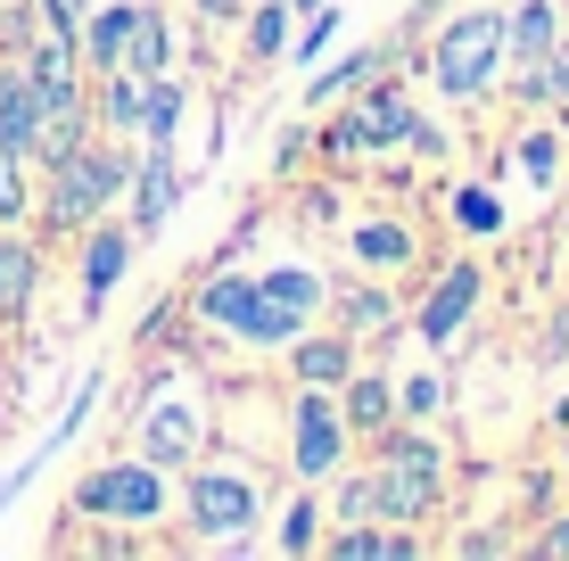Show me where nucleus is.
<instances>
[{
  "mask_svg": "<svg viewBox=\"0 0 569 561\" xmlns=\"http://www.w3.org/2000/svg\"><path fill=\"white\" fill-rule=\"evenodd\" d=\"M272 520V471L257 454H231L223 438L182 471V504H173V529L199 553H257Z\"/></svg>",
  "mask_w": 569,
  "mask_h": 561,
  "instance_id": "nucleus-1",
  "label": "nucleus"
},
{
  "mask_svg": "<svg viewBox=\"0 0 569 561\" xmlns=\"http://www.w3.org/2000/svg\"><path fill=\"white\" fill-rule=\"evenodd\" d=\"M214 438H223V397L207 389L199 363H157V372L132 389V413H124V447L166 462V471H190Z\"/></svg>",
  "mask_w": 569,
  "mask_h": 561,
  "instance_id": "nucleus-2",
  "label": "nucleus"
},
{
  "mask_svg": "<svg viewBox=\"0 0 569 561\" xmlns=\"http://www.w3.org/2000/svg\"><path fill=\"white\" fill-rule=\"evenodd\" d=\"M124 182H132V149L116 141V132H83V141L58 149L42 166V182H33V231H42V240L91 231L100 216L124 207Z\"/></svg>",
  "mask_w": 569,
  "mask_h": 561,
  "instance_id": "nucleus-3",
  "label": "nucleus"
},
{
  "mask_svg": "<svg viewBox=\"0 0 569 561\" xmlns=\"http://www.w3.org/2000/svg\"><path fill=\"white\" fill-rule=\"evenodd\" d=\"M173 504H182V471H166V462L116 447V454H100L83 479H74L67 520H91V529H108V537H124V545H132V537H166L173 529Z\"/></svg>",
  "mask_w": 569,
  "mask_h": 561,
  "instance_id": "nucleus-4",
  "label": "nucleus"
},
{
  "mask_svg": "<svg viewBox=\"0 0 569 561\" xmlns=\"http://www.w3.org/2000/svg\"><path fill=\"white\" fill-rule=\"evenodd\" d=\"M190 331L231 347V355H281V347L306 331V314L272 305L264 281L240 273V264H207V273L190 281Z\"/></svg>",
  "mask_w": 569,
  "mask_h": 561,
  "instance_id": "nucleus-5",
  "label": "nucleus"
},
{
  "mask_svg": "<svg viewBox=\"0 0 569 561\" xmlns=\"http://www.w3.org/2000/svg\"><path fill=\"white\" fill-rule=\"evenodd\" d=\"M413 74L446 108H479L503 83V9H455L446 26H429Z\"/></svg>",
  "mask_w": 569,
  "mask_h": 561,
  "instance_id": "nucleus-6",
  "label": "nucleus"
},
{
  "mask_svg": "<svg viewBox=\"0 0 569 561\" xmlns=\"http://www.w3.org/2000/svg\"><path fill=\"white\" fill-rule=\"evenodd\" d=\"M371 471H380V488H388V520H405V529L438 520L446 495H455V454H446L438 421H397V430H380L371 438Z\"/></svg>",
  "mask_w": 569,
  "mask_h": 561,
  "instance_id": "nucleus-7",
  "label": "nucleus"
},
{
  "mask_svg": "<svg viewBox=\"0 0 569 561\" xmlns=\"http://www.w3.org/2000/svg\"><path fill=\"white\" fill-rule=\"evenodd\" d=\"M363 438L347 430V413H339V389H289L281 397V471L289 479H306V488H330V479L356 462Z\"/></svg>",
  "mask_w": 569,
  "mask_h": 561,
  "instance_id": "nucleus-8",
  "label": "nucleus"
},
{
  "mask_svg": "<svg viewBox=\"0 0 569 561\" xmlns=\"http://www.w3.org/2000/svg\"><path fill=\"white\" fill-rule=\"evenodd\" d=\"M413 132H421V100L397 83V67L380 83H363L347 100L339 124H322V158H413Z\"/></svg>",
  "mask_w": 569,
  "mask_h": 561,
  "instance_id": "nucleus-9",
  "label": "nucleus"
},
{
  "mask_svg": "<svg viewBox=\"0 0 569 561\" xmlns=\"http://www.w3.org/2000/svg\"><path fill=\"white\" fill-rule=\"evenodd\" d=\"M561 33H569L561 0H512L503 9V83L496 91H512V108H545V67H553Z\"/></svg>",
  "mask_w": 569,
  "mask_h": 561,
  "instance_id": "nucleus-10",
  "label": "nucleus"
},
{
  "mask_svg": "<svg viewBox=\"0 0 569 561\" xmlns=\"http://www.w3.org/2000/svg\"><path fill=\"white\" fill-rule=\"evenodd\" d=\"M479 298H487V264L479 257H446V273H429L421 305L405 314V331L421 339V355H455L479 322Z\"/></svg>",
  "mask_w": 569,
  "mask_h": 561,
  "instance_id": "nucleus-11",
  "label": "nucleus"
},
{
  "mask_svg": "<svg viewBox=\"0 0 569 561\" xmlns=\"http://www.w3.org/2000/svg\"><path fill=\"white\" fill-rule=\"evenodd\" d=\"M141 248H149V240L124 223V207H116V216H100L91 231H74V289H83V322L108 314V298L124 289L132 264H141Z\"/></svg>",
  "mask_w": 569,
  "mask_h": 561,
  "instance_id": "nucleus-12",
  "label": "nucleus"
},
{
  "mask_svg": "<svg viewBox=\"0 0 569 561\" xmlns=\"http://www.w3.org/2000/svg\"><path fill=\"white\" fill-rule=\"evenodd\" d=\"M503 199L512 190H528L537 207H553L569 190V132L561 124H512V141H503Z\"/></svg>",
  "mask_w": 569,
  "mask_h": 561,
  "instance_id": "nucleus-13",
  "label": "nucleus"
},
{
  "mask_svg": "<svg viewBox=\"0 0 569 561\" xmlns=\"http://www.w3.org/2000/svg\"><path fill=\"white\" fill-rule=\"evenodd\" d=\"M339 257L356 264V273L397 281V273H413V264H421V223L397 216V207H363V216L339 231Z\"/></svg>",
  "mask_w": 569,
  "mask_h": 561,
  "instance_id": "nucleus-14",
  "label": "nucleus"
},
{
  "mask_svg": "<svg viewBox=\"0 0 569 561\" xmlns=\"http://www.w3.org/2000/svg\"><path fill=\"white\" fill-rule=\"evenodd\" d=\"M173 207H182V149L173 141H141V158H132V182H124V223L157 240V231L173 223Z\"/></svg>",
  "mask_w": 569,
  "mask_h": 561,
  "instance_id": "nucleus-15",
  "label": "nucleus"
},
{
  "mask_svg": "<svg viewBox=\"0 0 569 561\" xmlns=\"http://www.w3.org/2000/svg\"><path fill=\"white\" fill-rule=\"evenodd\" d=\"M322 314L339 322V331L356 339V347H363V339H380V347H388V339L405 331V305H397V289H388L380 273H356V281H330V305H322Z\"/></svg>",
  "mask_w": 569,
  "mask_h": 561,
  "instance_id": "nucleus-16",
  "label": "nucleus"
},
{
  "mask_svg": "<svg viewBox=\"0 0 569 561\" xmlns=\"http://www.w3.org/2000/svg\"><path fill=\"white\" fill-rule=\"evenodd\" d=\"M281 363H289V389H347V372L363 363V347L347 339L339 322H306V331L281 347Z\"/></svg>",
  "mask_w": 569,
  "mask_h": 561,
  "instance_id": "nucleus-17",
  "label": "nucleus"
},
{
  "mask_svg": "<svg viewBox=\"0 0 569 561\" xmlns=\"http://www.w3.org/2000/svg\"><path fill=\"white\" fill-rule=\"evenodd\" d=\"M397 50H405V42H363V50L330 58V67H306V116H330V108H347L363 83H380V74L397 67Z\"/></svg>",
  "mask_w": 569,
  "mask_h": 561,
  "instance_id": "nucleus-18",
  "label": "nucleus"
},
{
  "mask_svg": "<svg viewBox=\"0 0 569 561\" xmlns=\"http://www.w3.org/2000/svg\"><path fill=\"white\" fill-rule=\"evenodd\" d=\"M42 231L26 223H0V331H17V322L33 314V289H42Z\"/></svg>",
  "mask_w": 569,
  "mask_h": 561,
  "instance_id": "nucleus-19",
  "label": "nucleus"
},
{
  "mask_svg": "<svg viewBox=\"0 0 569 561\" xmlns=\"http://www.w3.org/2000/svg\"><path fill=\"white\" fill-rule=\"evenodd\" d=\"M322 537H330V504H322V488L289 479V495L272 504V529H264V545L281 553V561H313V553H322Z\"/></svg>",
  "mask_w": 569,
  "mask_h": 561,
  "instance_id": "nucleus-20",
  "label": "nucleus"
},
{
  "mask_svg": "<svg viewBox=\"0 0 569 561\" xmlns=\"http://www.w3.org/2000/svg\"><path fill=\"white\" fill-rule=\"evenodd\" d=\"M512 223H520V207L503 199V182H487V173L446 182V231H462V240H503Z\"/></svg>",
  "mask_w": 569,
  "mask_h": 561,
  "instance_id": "nucleus-21",
  "label": "nucleus"
},
{
  "mask_svg": "<svg viewBox=\"0 0 569 561\" xmlns=\"http://www.w3.org/2000/svg\"><path fill=\"white\" fill-rule=\"evenodd\" d=\"M339 413H347V430L363 438H380V430H397V372H388V363H356V372H347V389H339Z\"/></svg>",
  "mask_w": 569,
  "mask_h": 561,
  "instance_id": "nucleus-22",
  "label": "nucleus"
},
{
  "mask_svg": "<svg viewBox=\"0 0 569 561\" xmlns=\"http://www.w3.org/2000/svg\"><path fill=\"white\" fill-rule=\"evenodd\" d=\"M132 42V0H91L83 26H74V50H83V74H116Z\"/></svg>",
  "mask_w": 569,
  "mask_h": 561,
  "instance_id": "nucleus-23",
  "label": "nucleus"
},
{
  "mask_svg": "<svg viewBox=\"0 0 569 561\" xmlns=\"http://www.w3.org/2000/svg\"><path fill=\"white\" fill-rule=\"evenodd\" d=\"M289 33H298L289 0H248V9H240V58H248V74L281 67V58H289Z\"/></svg>",
  "mask_w": 569,
  "mask_h": 561,
  "instance_id": "nucleus-24",
  "label": "nucleus"
},
{
  "mask_svg": "<svg viewBox=\"0 0 569 561\" xmlns=\"http://www.w3.org/2000/svg\"><path fill=\"white\" fill-rule=\"evenodd\" d=\"M182 67V50H173V17L157 9V0H132V42H124V74H173Z\"/></svg>",
  "mask_w": 569,
  "mask_h": 561,
  "instance_id": "nucleus-25",
  "label": "nucleus"
},
{
  "mask_svg": "<svg viewBox=\"0 0 569 561\" xmlns=\"http://www.w3.org/2000/svg\"><path fill=\"white\" fill-rule=\"evenodd\" d=\"M182 124H190V83H182V67H173V74H149L132 141H173V149H182Z\"/></svg>",
  "mask_w": 569,
  "mask_h": 561,
  "instance_id": "nucleus-26",
  "label": "nucleus"
},
{
  "mask_svg": "<svg viewBox=\"0 0 569 561\" xmlns=\"http://www.w3.org/2000/svg\"><path fill=\"white\" fill-rule=\"evenodd\" d=\"M264 298L272 305H289V314H306V322H322V305H330V273L322 264H306V257H281V264H264Z\"/></svg>",
  "mask_w": 569,
  "mask_h": 561,
  "instance_id": "nucleus-27",
  "label": "nucleus"
},
{
  "mask_svg": "<svg viewBox=\"0 0 569 561\" xmlns=\"http://www.w3.org/2000/svg\"><path fill=\"white\" fill-rule=\"evenodd\" d=\"M446 404H455V380H446L438 355L413 363V372H397V413L405 421H446Z\"/></svg>",
  "mask_w": 569,
  "mask_h": 561,
  "instance_id": "nucleus-28",
  "label": "nucleus"
},
{
  "mask_svg": "<svg viewBox=\"0 0 569 561\" xmlns=\"http://www.w3.org/2000/svg\"><path fill=\"white\" fill-rule=\"evenodd\" d=\"M100 389H108V372H100V363H91V372H83V380H74V389H67V404H58V421H50L42 454H67L74 438H83V421H91V404H100Z\"/></svg>",
  "mask_w": 569,
  "mask_h": 561,
  "instance_id": "nucleus-29",
  "label": "nucleus"
},
{
  "mask_svg": "<svg viewBox=\"0 0 569 561\" xmlns=\"http://www.w3.org/2000/svg\"><path fill=\"white\" fill-rule=\"evenodd\" d=\"M330 42H339V0H322L313 17H298V33H289V58H298V67H313Z\"/></svg>",
  "mask_w": 569,
  "mask_h": 561,
  "instance_id": "nucleus-30",
  "label": "nucleus"
},
{
  "mask_svg": "<svg viewBox=\"0 0 569 561\" xmlns=\"http://www.w3.org/2000/svg\"><path fill=\"white\" fill-rule=\"evenodd\" d=\"M446 553H455V561H503V553H520V537L512 529H455Z\"/></svg>",
  "mask_w": 569,
  "mask_h": 561,
  "instance_id": "nucleus-31",
  "label": "nucleus"
},
{
  "mask_svg": "<svg viewBox=\"0 0 569 561\" xmlns=\"http://www.w3.org/2000/svg\"><path fill=\"white\" fill-rule=\"evenodd\" d=\"M520 553H537V561H569V512H545V529H537V537H520Z\"/></svg>",
  "mask_w": 569,
  "mask_h": 561,
  "instance_id": "nucleus-32",
  "label": "nucleus"
},
{
  "mask_svg": "<svg viewBox=\"0 0 569 561\" xmlns=\"http://www.w3.org/2000/svg\"><path fill=\"white\" fill-rule=\"evenodd\" d=\"M545 108H553V124L569 132V33H561V50H553V67H545Z\"/></svg>",
  "mask_w": 569,
  "mask_h": 561,
  "instance_id": "nucleus-33",
  "label": "nucleus"
},
{
  "mask_svg": "<svg viewBox=\"0 0 569 561\" xmlns=\"http://www.w3.org/2000/svg\"><path fill=\"white\" fill-rule=\"evenodd\" d=\"M248 0H199V17H240Z\"/></svg>",
  "mask_w": 569,
  "mask_h": 561,
  "instance_id": "nucleus-34",
  "label": "nucleus"
},
{
  "mask_svg": "<svg viewBox=\"0 0 569 561\" xmlns=\"http://www.w3.org/2000/svg\"><path fill=\"white\" fill-rule=\"evenodd\" d=\"M42 9H58V17H74V26H83V9H91V0H42Z\"/></svg>",
  "mask_w": 569,
  "mask_h": 561,
  "instance_id": "nucleus-35",
  "label": "nucleus"
},
{
  "mask_svg": "<svg viewBox=\"0 0 569 561\" xmlns=\"http://www.w3.org/2000/svg\"><path fill=\"white\" fill-rule=\"evenodd\" d=\"M313 9H322V0H289V17H313Z\"/></svg>",
  "mask_w": 569,
  "mask_h": 561,
  "instance_id": "nucleus-36",
  "label": "nucleus"
},
{
  "mask_svg": "<svg viewBox=\"0 0 569 561\" xmlns=\"http://www.w3.org/2000/svg\"><path fill=\"white\" fill-rule=\"evenodd\" d=\"M561 471H569V430H561Z\"/></svg>",
  "mask_w": 569,
  "mask_h": 561,
  "instance_id": "nucleus-37",
  "label": "nucleus"
}]
</instances>
